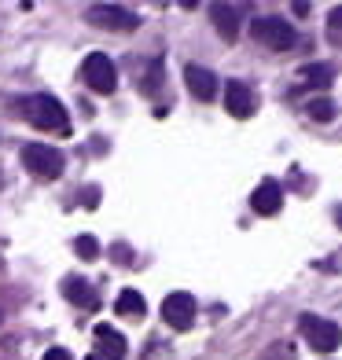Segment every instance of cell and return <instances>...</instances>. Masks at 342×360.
<instances>
[{
    "mask_svg": "<svg viewBox=\"0 0 342 360\" xmlns=\"http://www.w3.org/2000/svg\"><path fill=\"white\" fill-rule=\"evenodd\" d=\"M23 114L30 118V125L44 129V133H70V118H67V110H63V103L56 100V96H48V92L30 96Z\"/></svg>",
    "mask_w": 342,
    "mask_h": 360,
    "instance_id": "6da1fadb",
    "label": "cell"
},
{
    "mask_svg": "<svg viewBox=\"0 0 342 360\" xmlns=\"http://www.w3.org/2000/svg\"><path fill=\"white\" fill-rule=\"evenodd\" d=\"M23 166L41 180H56L67 169V158H63V151L52 143H26L23 147Z\"/></svg>",
    "mask_w": 342,
    "mask_h": 360,
    "instance_id": "7a4b0ae2",
    "label": "cell"
},
{
    "mask_svg": "<svg viewBox=\"0 0 342 360\" xmlns=\"http://www.w3.org/2000/svg\"><path fill=\"white\" fill-rule=\"evenodd\" d=\"M251 37L258 44H265L269 52H287V48L298 44V34L295 26L284 22V19H272V15H265V19H254L251 22Z\"/></svg>",
    "mask_w": 342,
    "mask_h": 360,
    "instance_id": "3957f363",
    "label": "cell"
},
{
    "mask_svg": "<svg viewBox=\"0 0 342 360\" xmlns=\"http://www.w3.org/2000/svg\"><path fill=\"white\" fill-rule=\"evenodd\" d=\"M298 331H302V338L309 342V349H317V353H331V349H338V342H342L338 323L328 320V316L305 313V316L298 320Z\"/></svg>",
    "mask_w": 342,
    "mask_h": 360,
    "instance_id": "277c9868",
    "label": "cell"
},
{
    "mask_svg": "<svg viewBox=\"0 0 342 360\" xmlns=\"http://www.w3.org/2000/svg\"><path fill=\"white\" fill-rule=\"evenodd\" d=\"M85 19L100 30H110V34H133L140 26V19L129 8H118V4H92Z\"/></svg>",
    "mask_w": 342,
    "mask_h": 360,
    "instance_id": "5b68a950",
    "label": "cell"
},
{
    "mask_svg": "<svg viewBox=\"0 0 342 360\" xmlns=\"http://www.w3.org/2000/svg\"><path fill=\"white\" fill-rule=\"evenodd\" d=\"M81 77H85V85L100 96H110L118 89V74H114V63L103 56V52H92L85 59V67H81Z\"/></svg>",
    "mask_w": 342,
    "mask_h": 360,
    "instance_id": "8992f818",
    "label": "cell"
},
{
    "mask_svg": "<svg viewBox=\"0 0 342 360\" xmlns=\"http://www.w3.org/2000/svg\"><path fill=\"white\" fill-rule=\"evenodd\" d=\"M162 320H166L173 331H188V327L195 323V298L188 290L166 294V302H162Z\"/></svg>",
    "mask_w": 342,
    "mask_h": 360,
    "instance_id": "52a82bcc",
    "label": "cell"
},
{
    "mask_svg": "<svg viewBox=\"0 0 342 360\" xmlns=\"http://www.w3.org/2000/svg\"><path fill=\"white\" fill-rule=\"evenodd\" d=\"M224 107L232 118H251L258 110V96H254L251 85H243V81H228L224 85Z\"/></svg>",
    "mask_w": 342,
    "mask_h": 360,
    "instance_id": "ba28073f",
    "label": "cell"
},
{
    "mask_svg": "<svg viewBox=\"0 0 342 360\" xmlns=\"http://www.w3.org/2000/svg\"><path fill=\"white\" fill-rule=\"evenodd\" d=\"M184 85H188V92L195 96V100H203V103H210L217 96V74L214 70H206V67H184Z\"/></svg>",
    "mask_w": 342,
    "mask_h": 360,
    "instance_id": "9c48e42d",
    "label": "cell"
},
{
    "mask_svg": "<svg viewBox=\"0 0 342 360\" xmlns=\"http://www.w3.org/2000/svg\"><path fill=\"white\" fill-rule=\"evenodd\" d=\"M251 206H254V214H262V217L280 214V206H284V188L276 184V180H262V184L254 188V195H251Z\"/></svg>",
    "mask_w": 342,
    "mask_h": 360,
    "instance_id": "30bf717a",
    "label": "cell"
},
{
    "mask_svg": "<svg viewBox=\"0 0 342 360\" xmlns=\"http://www.w3.org/2000/svg\"><path fill=\"white\" fill-rule=\"evenodd\" d=\"M243 4H214L210 8V19H214V26H217V34L224 37V41H236L239 37V22H243Z\"/></svg>",
    "mask_w": 342,
    "mask_h": 360,
    "instance_id": "8fae6325",
    "label": "cell"
},
{
    "mask_svg": "<svg viewBox=\"0 0 342 360\" xmlns=\"http://www.w3.org/2000/svg\"><path fill=\"white\" fill-rule=\"evenodd\" d=\"M63 298L81 305V309H100V294L89 287V280H81V276H67L63 280Z\"/></svg>",
    "mask_w": 342,
    "mask_h": 360,
    "instance_id": "7c38bea8",
    "label": "cell"
},
{
    "mask_svg": "<svg viewBox=\"0 0 342 360\" xmlns=\"http://www.w3.org/2000/svg\"><path fill=\"white\" fill-rule=\"evenodd\" d=\"M114 309H118V316H129V320H140L144 313H148V302H144V294L140 290H122L118 294V302H114Z\"/></svg>",
    "mask_w": 342,
    "mask_h": 360,
    "instance_id": "4fadbf2b",
    "label": "cell"
},
{
    "mask_svg": "<svg viewBox=\"0 0 342 360\" xmlns=\"http://www.w3.org/2000/svg\"><path fill=\"white\" fill-rule=\"evenodd\" d=\"M302 77L309 81V85H317V89H328L331 81L338 77V70H335V63H309V67H302Z\"/></svg>",
    "mask_w": 342,
    "mask_h": 360,
    "instance_id": "5bb4252c",
    "label": "cell"
},
{
    "mask_svg": "<svg viewBox=\"0 0 342 360\" xmlns=\"http://www.w3.org/2000/svg\"><path fill=\"white\" fill-rule=\"evenodd\" d=\"M305 114H309L313 122H331L335 107H331V100H324V96H320V100H309V103H305Z\"/></svg>",
    "mask_w": 342,
    "mask_h": 360,
    "instance_id": "9a60e30c",
    "label": "cell"
},
{
    "mask_svg": "<svg viewBox=\"0 0 342 360\" xmlns=\"http://www.w3.org/2000/svg\"><path fill=\"white\" fill-rule=\"evenodd\" d=\"M74 250H77V257L96 261V257H100V243H96L92 236H77V239H74Z\"/></svg>",
    "mask_w": 342,
    "mask_h": 360,
    "instance_id": "2e32d148",
    "label": "cell"
},
{
    "mask_svg": "<svg viewBox=\"0 0 342 360\" xmlns=\"http://www.w3.org/2000/svg\"><path fill=\"white\" fill-rule=\"evenodd\" d=\"M158 81H162V59H155V63H151V70L144 74L140 89H144V92H155V89H158Z\"/></svg>",
    "mask_w": 342,
    "mask_h": 360,
    "instance_id": "e0dca14e",
    "label": "cell"
},
{
    "mask_svg": "<svg viewBox=\"0 0 342 360\" xmlns=\"http://www.w3.org/2000/svg\"><path fill=\"white\" fill-rule=\"evenodd\" d=\"M328 26H331V34H335V37L342 34V8H331V15H328Z\"/></svg>",
    "mask_w": 342,
    "mask_h": 360,
    "instance_id": "ac0fdd59",
    "label": "cell"
},
{
    "mask_svg": "<svg viewBox=\"0 0 342 360\" xmlns=\"http://www.w3.org/2000/svg\"><path fill=\"white\" fill-rule=\"evenodd\" d=\"M110 254H114V261H118V265H129V261H133V257H129V247H122V243H114Z\"/></svg>",
    "mask_w": 342,
    "mask_h": 360,
    "instance_id": "d6986e66",
    "label": "cell"
},
{
    "mask_svg": "<svg viewBox=\"0 0 342 360\" xmlns=\"http://www.w3.org/2000/svg\"><path fill=\"white\" fill-rule=\"evenodd\" d=\"M81 195H85V206H89V210H96V206H100V188H85Z\"/></svg>",
    "mask_w": 342,
    "mask_h": 360,
    "instance_id": "ffe728a7",
    "label": "cell"
},
{
    "mask_svg": "<svg viewBox=\"0 0 342 360\" xmlns=\"http://www.w3.org/2000/svg\"><path fill=\"white\" fill-rule=\"evenodd\" d=\"M41 360H74V356H70L67 349H48V353H44Z\"/></svg>",
    "mask_w": 342,
    "mask_h": 360,
    "instance_id": "44dd1931",
    "label": "cell"
},
{
    "mask_svg": "<svg viewBox=\"0 0 342 360\" xmlns=\"http://www.w3.org/2000/svg\"><path fill=\"white\" fill-rule=\"evenodd\" d=\"M335 221H338V224H342V206H338V210H335Z\"/></svg>",
    "mask_w": 342,
    "mask_h": 360,
    "instance_id": "7402d4cb",
    "label": "cell"
},
{
    "mask_svg": "<svg viewBox=\"0 0 342 360\" xmlns=\"http://www.w3.org/2000/svg\"><path fill=\"white\" fill-rule=\"evenodd\" d=\"M0 320H4V313H0Z\"/></svg>",
    "mask_w": 342,
    "mask_h": 360,
    "instance_id": "603a6c76",
    "label": "cell"
},
{
    "mask_svg": "<svg viewBox=\"0 0 342 360\" xmlns=\"http://www.w3.org/2000/svg\"><path fill=\"white\" fill-rule=\"evenodd\" d=\"M0 184H4V180H0Z\"/></svg>",
    "mask_w": 342,
    "mask_h": 360,
    "instance_id": "cb8c5ba5",
    "label": "cell"
},
{
    "mask_svg": "<svg viewBox=\"0 0 342 360\" xmlns=\"http://www.w3.org/2000/svg\"><path fill=\"white\" fill-rule=\"evenodd\" d=\"M0 265H4V261H0Z\"/></svg>",
    "mask_w": 342,
    "mask_h": 360,
    "instance_id": "d4e9b609",
    "label": "cell"
}]
</instances>
